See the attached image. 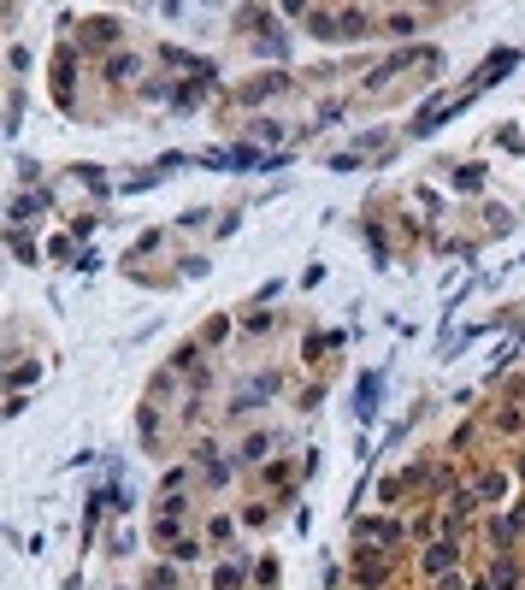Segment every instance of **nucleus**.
<instances>
[{"instance_id": "1", "label": "nucleus", "mask_w": 525, "mask_h": 590, "mask_svg": "<svg viewBox=\"0 0 525 590\" xmlns=\"http://www.w3.org/2000/svg\"><path fill=\"white\" fill-rule=\"evenodd\" d=\"M372 402H378V372H372V378H366V384H360V402H354V407H360V419H366V414H372Z\"/></svg>"}]
</instances>
